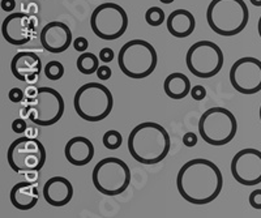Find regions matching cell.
<instances>
[{
    "label": "cell",
    "instance_id": "cell-10",
    "mask_svg": "<svg viewBox=\"0 0 261 218\" xmlns=\"http://www.w3.org/2000/svg\"><path fill=\"white\" fill-rule=\"evenodd\" d=\"M225 57L222 50L212 41H199L193 43L186 55V64L193 76L199 78H212L220 73Z\"/></svg>",
    "mask_w": 261,
    "mask_h": 218
},
{
    "label": "cell",
    "instance_id": "cell-28",
    "mask_svg": "<svg viewBox=\"0 0 261 218\" xmlns=\"http://www.w3.org/2000/svg\"><path fill=\"white\" fill-rule=\"evenodd\" d=\"M73 48L79 52H85L88 48H89V41L85 38V37H77V38L73 41Z\"/></svg>",
    "mask_w": 261,
    "mask_h": 218
},
{
    "label": "cell",
    "instance_id": "cell-3",
    "mask_svg": "<svg viewBox=\"0 0 261 218\" xmlns=\"http://www.w3.org/2000/svg\"><path fill=\"white\" fill-rule=\"evenodd\" d=\"M249 11L244 0H212L206 9V21L214 33L234 37L246 29Z\"/></svg>",
    "mask_w": 261,
    "mask_h": 218
},
{
    "label": "cell",
    "instance_id": "cell-1",
    "mask_svg": "<svg viewBox=\"0 0 261 218\" xmlns=\"http://www.w3.org/2000/svg\"><path fill=\"white\" fill-rule=\"evenodd\" d=\"M176 187L186 201L193 205H206L220 196L223 176L218 166L209 159L193 158L179 170Z\"/></svg>",
    "mask_w": 261,
    "mask_h": 218
},
{
    "label": "cell",
    "instance_id": "cell-34",
    "mask_svg": "<svg viewBox=\"0 0 261 218\" xmlns=\"http://www.w3.org/2000/svg\"><path fill=\"white\" fill-rule=\"evenodd\" d=\"M16 8V0H2V9L6 12H12Z\"/></svg>",
    "mask_w": 261,
    "mask_h": 218
},
{
    "label": "cell",
    "instance_id": "cell-5",
    "mask_svg": "<svg viewBox=\"0 0 261 218\" xmlns=\"http://www.w3.org/2000/svg\"><path fill=\"white\" fill-rule=\"evenodd\" d=\"M73 107L86 122H102L114 107V97L109 88L99 83H88L74 93Z\"/></svg>",
    "mask_w": 261,
    "mask_h": 218
},
{
    "label": "cell",
    "instance_id": "cell-35",
    "mask_svg": "<svg viewBox=\"0 0 261 218\" xmlns=\"http://www.w3.org/2000/svg\"><path fill=\"white\" fill-rule=\"evenodd\" d=\"M251 2V4L255 7H261V0H249Z\"/></svg>",
    "mask_w": 261,
    "mask_h": 218
},
{
    "label": "cell",
    "instance_id": "cell-33",
    "mask_svg": "<svg viewBox=\"0 0 261 218\" xmlns=\"http://www.w3.org/2000/svg\"><path fill=\"white\" fill-rule=\"evenodd\" d=\"M111 75H113V71H111L109 67L99 66V68H98L97 71V76L99 80H109V78L111 77Z\"/></svg>",
    "mask_w": 261,
    "mask_h": 218
},
{
    "label": "cell",
    "instance_id": "cell-29",
    "mask_svg": "<svg viewBox=\"0 0 261 218\" xmlns=\"http://www.w3.org/2000/svg\"><path fill=\"white\" fill-rule=\"evenodd\" d=\"M191 97H192L195 101H202V99L206 97V89H205L202 85H195V87L191 89Z\"/></svg>",
    "mask_w": 261,
    "mask_h": 218
},
{
    "label": "cell",
    "instance_id": "cell-22",
    "mask_svg": "<svg viewBox=\"0 0 261 218\" xmlns=\"http://www.w3.org/2000/svg\"><path fill=\"white\" fill-rule=\"evenodd\" d=\"M99 60L101 59L97 55L85 51V52H81V55L79 57L76 66L83 75H93V73H97L98 68H99Z\"/></svg>",
    "mask_w": 261,
    "mask_h": 218
},
{
    "label": "cell",
    "instance_id": "cell-36",
    "mask_svg": "<svg viewBox=\"0 0 261 218\" xmlns=\"http://www.w3.org/2000/svg\"><path fill=\"white\" fill-rule=\"evenodd\" d=\"M257 30H258V36H260V38H261V16H260V18H258V24H257Z\"/></svg>",
    "mask_w": 261,
    "mask_h": 218
},
{
    "label": "cell",
    "instance_id": "cell-12",
    "mask_svg": "<svg viewBox=\"0 0 261 218\" xmlns=\"http://www.w3.org/2000/svg\"><path fill=\"white\" fill-rule=\"evenodd\" d=\"M230 83L242 94H256L261 90V60L252 57L238 59L230 69Z\"/></svg>",
    "mask_w": 261,
    "mask_h": 218
},
{
    "label": "cell",
    "instance_id": "cell-6",
    "mask_svg": "<svg viewBox=\"0 0 261 218\" xmlns=\"http://www.w3.org/2000/svg\"><path fill=\"white\" fill-rule=\"evenodd\" d=\"M64 110L62 94L53 88L42 87L37 89L36 96L27 98L22 115L29 118L37 126L48 127L62 119Z\"/></svg>",
    "mask_w": 261,
    "mask_h": 218
},
{
    "label": "cell",
    "instance_id": "cell-25",
    "mask_svg": "<svg viewBox=\"0 0 261 218\" xmlns=\"http://www.w3.org/2000/svg\"><path fill=\"white\" fill-rule=\"evenodd\" d=\"M43 71H45L46 77L51 81H58L64 76V66L60 62H58V60L48 62Z\"/></svg>",
    "mask_w": 261,
    "mask_h": 218
},
{
    "label": "cell",
    "instance_id": "cell-32",
    "mask_svg": "<svg viewBox=\"0 0 261 218\" xmlns=\"http://www.w3.org/2000/svg\"><path fill=\"white\" fill-rule=\"evenodd\" d=\"M183 144L188 148L195 147L196 144H197V136H196V133H193V132H187V133H184Z\"/></svg>",
    "mask_w": 261,
    "mask_h": 218
},
{
    "label": "cell",
    "instance_id": "cell-16",
    "mask_svg": "<svg viewBox=\"0 0 261 218\" xmlns=\"http://www.w3.org/2000/svg\"><path fill=\"white\" fill-rule=\"evenodd\" d=\"M11 71L17 80L34 83L42 71V62L33 51H20L11 62Z\"/></svg>",
    "mask_w": 261,
    "mask_h": 218
},
{
    "label": "cell",
    "instance_id": "cell-9",
    "mask_svg": "<svg viewBox=\"0 0 261 218\" xmlns=\"http://www.w3.org/2000/svg\"><path fill=\"white\" fill-rule=\"evenodd\" d=\"M46 158L47 153L43 144L29 136L16 139L7 152V161L16 173H38L45 166Z\"/></svg>",
    "mask_w": 261,
    "mask_h": 218
},
{
    "label": "cell",
    "instance_id": "cell-26",
    "mask_svg": "<svg viewBox=\"0 0 261 218\" xmlns=\"http://www.w3.org/2000/svg\"><path fill=\"white\" fill-rule=\"evenodd\" d=\"M8 98L9 101L13 102V103H20V102L24 101L25 93L22 92V89H20V88H13V89L9 90Z\"/></svg>",
    "mask_w": 261,
    "mask_h": 218
},
{
    "label": "cell",
    "instance_id": "cell-23",
    "mask_svg": "<svg viewBox=\"0 0 261 218\" xmlns=\"http://www.w3.org/2000/svg\"><path fill=\"white\" fill-rule=\"evenodd\" d=\"M166 15L163 12V9L160 7H150L145 12V21L146 24L153 28H158L165 22Z\"/></svg>",
    "mask_w": 261,
    "mask_h": 218
},
{
    "label": "cell",
    "instance_id": "cell-24",
    "mask_svg": "<svg viewBox=\"0 0 261 218\" xmlns=\"http://www.w3.org/2000/svg\"><path fill=\"white\" fill-rule=\"evenodd\" d=\"M102 143H103L105 148H107L109 150H116L122 147L123 138L120 132L115 131V129H111V131H107L103 134Z\"/></svg>",
    "mask_w": 261,
    "mask_h": 218
},
{
    "label": "cell",
    "instance_id": "cell-14",
    "mask_svg": "<svg viewBox=\"0 0 261 218\" xmlns=\"http://www.w3.org/2000/svg\"><path fill=\"white\" fill-rule=\"evenodd\" d=\"M39 39L42 47L51 54L64 52L73 43L71 29L62 21H51L46 24L42 28Z\"/></svg>",
    "mask_w": 261,
    "mask_h": 218
},
{
    "label": "cell",
    "instance_id": "cell-20",
    "mask_svg": "<svg viewBox=\"0 0 261 218\" xmlns=\"http://www.w3.org/2000/svg\"><path fill=\"white\" fill-rule=\"evenodd\" d=\"M169 33L175 38H187L195 32L196 20L187 9H175L166 20Z\"/></svg>",
    "mask_w": 261,
    "mask_h": 218
},
{
    "label": "cell",
    "instance_id": "cell-19",
    "mask_svg": "<svg viewBox=\"0 0 261 218\" xmlns=\"http://www.w3.org/2000/svg\"><path fill=\"white\" fill-rule=\"evenodd\" d=\"M9 200L16 209L29 210L37 205L39 200V192L36 182H18L11 189Z\"/></svg>",
    "mask_w": 261,
    "mask_h": 218
},
{
    "label": "cell",
    "instance_id": "cell-27",
    "mask_svg": "<svg viewBox=\"0 0 261 218\" xmlns=\"http://www.w3.org/2000/svg\"><path fill=\"white\" fill-rule=\"evenodd\" d=\"M249 205L252 206L253 209H261V189H255L249 195Z\"/></svg>",
    "mask_w": 261,
    "mask_h": 218
},
{
    "label": "cell",
    "instance_id": "cell-15",
    "mask_svg": "<svg viewBox=\"0 0 261 218\" xmlns=\"http://www.w3.org/2000/svg\"><path fill=\"white\" fill-rule=\"evenodd\" d=\"M33 24L29 15L22 12L11 13L2 24V34L9 45L22 46L30 41Z\"/></svg>",
    "mask_w": 261,
    "mask_h": 218
},
{
    "label": "cell",
    "instance_id": "cell-30",
    "mask_svg": "<svg viewBox=\"0 0 261 218\" xmlns=\"http://www.w3.org/2000/svg\"><path fill=\"white\" fill-rule=\"evenodd\" d=\"M114 57H115L114 50L110 47H105L99 51V59H101L103 63H110V62H113Z\"/></svg>",
    "mask_w": 261,
    "mask_h": 218
},
{
    "label": "cell",
    "instance_id": "cell-38",
    "mask_svg": "<svg viewBox=\"0 0 261 218\" xmlns=\"http://www.w3.org/2000/svg\"><path fill=\"white\" fill-rule=\"evenodd\" d=\"M258 117H260V122H261V106H260V111H258Z\"/></svg>",
    "mask_w": 261,
    "mask_h": 218
},
{
    "label": "cell",
    "instance_id": "cell-7",
    "mask_svg": "<svg viewBox=\"0 0 261 218\" xmlns=\"http://www.w3.org/2000/svg\"><path fill=\"white\" fill-rule=\"evenodd\" d=\"M238 122L234 114L225 107H212L204 111L199 120V132L209 145L222 147L235 138Z\"/></svg>",
    "mask_w": 261,
    "mask_h": 218
},
{
    "label": "cell",
    "instance_id": "cell-2",
    "mask_svg": "<svg viewBox=\"0 0 261 218\" xmlns=\"http://www.w3.org/2000/svg\"><path fill=\"white\" fill-rule=\"evenodd\" d=\"M127 144L132 158L143 165L160 164L166 158L171 148L169 132L154 122L137 124L130 131Z\"/></svg>",
    "mask_w": 261,
    "mask_h": 218
},
{
    "label": "cell",
    "instance_id": "cell-37",
    "mask_svg": "<svg viewBox=\"0 0 261 218\" xmlns=\"http://www.w3.org/2000/svg\"><path fill=\"white\" fill-rule=\"evenodd\" d=\"M160 2L162 4H171V3H174L175 0H160Z\"/></svg>",
    "mask_w": 261,
    "mask_h": 218
},
{
    "label": "cell",
    "instance_id": "cell-13",
    "mask_svg": "<svg viewBox=\"0 0 261 218\" xmlns=\"http://www.w3.org/2000/svg\"><path fill=\"white\" fill-rule=\"evenodd\" d=\"M234 179L242 185L261 183V152L253 148L242 149L232 157L230 165Z\"/></svg>",
    "mask_w": 261,
    "mask_h": 218
},
{
    "label": "cell",
    "instance_id": "cell-31",
    "mask_svg": "<svg viewBox=\"0 0 261 218\" xmlns=\"http://www.w3.org/2000/svg\"><path fill=\"white\" fill-rule=\"evenodd\" d=\"M12 129L16 133H24L28 129L27 122H25L22 118H18V119H15L12 122Z\"/></svg>",
    "mask_w": 261,
    "mask_h": 218
},
{
    "label": "cell",
    "instance_id": "cell-18",
    "mask_svg": "<svg viewBox=\"0 0 261 218\" xmlns=\"http://www.w3.org/2000/svg\"><path fill=\"white\" fill-rule=\"evenodd\" d=\"M64 155L67 161L73 166H85L94 157V145L89 139L76 136L65 144Z\"/></svg>",
    "mask_w": 261,
    "mask_h": 218
},
{
    "label": "cell",
    "instance_id": "cell-11",
    "mask_svg": "<svg viewBox=\"0 0 261 218\" xmlns=\"http://www.w3.org/2000/svg\"><path fill=\"white\" fill-rule=\"evenodd\" d=\"M128 16L116 3H102L93 11L90 28L98 38L105 41L118 39L127 32Z\"/></svg>",
    "mask_w": 261,
    "mask_h": 218
},
{
    "label": "cell",
    "instance_id": "cell-17",
    "mask_svg": "<svg viewBox=\"0 0 261 218\" xmlns=\"http://www.w3.org/2000/svg\"><path fill=\"white\" fill-rule=\"evenodd\" d=\"M42 195L48 205L64 206L73 197V185L64 176H53L43 185Z\"/></svg>",
    "mask_w": 261,
    "mask_h": 218
},
{
    "label": "cell",
    "instance_id": "cell-4",
    "mask_svg": "<svg viewBox=\"0 0 261 218\" xmlns=\"http://www.w3.org/2000/svg\"><path fill=\"white\" fill-rule=\"evenodd\" d=\"M118 64L127 77L141 80L154 72L158 64L157 51L148 41L132 39L119 51Z\"/></svg>",
    "mask_w": 261,
    "mask_h": 218
},
{
    "label": "cell",
    "instance_id": "cell-8",
    "mask_svg": "<svg viewBox=\"0 0 261 218\" xmlns=\"http://www.w3.org/2000/svg\"><path fill=\"white\" fill-rule=\"evenodd\" d=\"M92 180L95 189L105 196H118L130 184V170L123 159L107 157L93 169Z\"/></svg>",
    "mask_w": 261,
    "mask_h": 218
},
{
    "label": "cell",
    "instance_id": "cell-21",
    "mask_svg": "<svg viewBox=\"0 0 261 218\" xmlns=\"http://www.w3.org/2000/svg\"><path fill=\"white\" fill-rule=\"evenodd\" d=\"M191 81L187 76L181 72H174L171 75L167 76L163 83V90L166 93V96L175 101L186 98L188 94H191Z\"/></svg>",
    "mask_w": 261,
    "mask_h": 218
}]
</instances>
